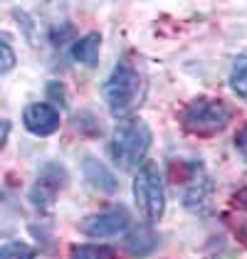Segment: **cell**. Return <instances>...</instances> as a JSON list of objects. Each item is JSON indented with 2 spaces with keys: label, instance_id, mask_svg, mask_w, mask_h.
Masks as SVG:
<instances>
[{
  "label": "cell",
  "instance_id": "4fadbf2b",
  "mask_svg": "<svg viewBox=\"0 0 247 259\" xmlns=\"http://www.w3.org/2000/svg\"><path fill=\"white\" fill-rule=\"evenodd\" d=\"M0 259H40L37 252L22 242H8L0 247Z\"/></svg>",
  "mask_w": 247,
  "mask_h": 259
},
{
  "label": "cell",
  "instance_id": "6da1fadb",
  "mask_svg": "<svg viewBox=\"0 0 247 259\" xmlns=\"http://www.w3.org/2000/svg\"><path fill=\"white\" fill-rule=\"evenodd\" d=\"M144 97H146L144 72L129 57H124L121 62H116L114 72L109 74V79L104 84V99H106L109 111L114 116H119V119H126L144 104Z\"/></svg>",
  "mask_w": 247,
  "mask_h": 259
},
{
  "label": "cell",
  "instance_id": "5bb4252c",
  "mask_svg": "<svg viewBox=\"0 0 247 259\" xmlns=\"http://www.w3.org/2000/svg\"><path fill=\"white\" fill-rule=\"evenodd\" d=\"M13 67H15V52H13V47L8 42L0 40V77L8 74Z\"/></svg>",
  "mask_w": 247,
  "mask_h": 259
},
{
  "label": "cell",
  "instance_id": "ac0fdd59",
  "mask_svg": "<svg viewBox=\"0 0 247 259\" xmlns=\"http://www.w3.org/2000/svg\"><path fill=\"white\" fill-rule=\"evenodd\" d=\"M235 202H237L240 207H245V210H247V183L242 185V188H240V190H237V195H235Z\"/></svg>",
  "mask_w": 247,
  "mask_h": 259
},
{
  "label": "cell",
  "instance_id": "7a4b0ae2",
  "mask_svg": "<svg viewBox=\"0 0 247 259\" xmlns=\"http://www.w3.org/2000/svg\"><path fill=\"white\" fill-rule=\"evenodd\" d=\"M151 148V128L144 119H124L114 128L111 158L119 168H136Z\"/></svg>",
  "mask_w": 247,
  "mask_h": 259
},
{
  "label": "cell",
  "instance_id": "30bf717a",
  "mask_svg": "<svg viewBox=\"0 0 247 259\" xmlns=\"http://www.w3.org/2000/svg\"><path fill=\"white\" fill-rule=\"evenodd\" d=\"M156 242H158L156 232H153L148 225H139V227L126 237V249H129L131 254H136V257H146V254L153 252Z\"/></svg>",
  "mask_w": 247,
  "mask_h": 259
},
{
  "label": "cell",
  "instance_id": "8992f818",
  "mask_svg": "<svg viewBox=\"0 0 247 259\" xmlns=\"http://www.w3.org/2000/svg\"><path fill=\"white\" fill-rule=\"evenodd\" d=\"M129 227V212L126 207H111L106 212L89 215L79 222V230L89 237H114Z\"/></svg>",
  "mask_w": 247,
  "mask_h": 259
},
{
  "label": "cell",
  "instance_id": "3957f363",
  "mask_svg": "<svg viewBox=\"0 0 247 259\" xmlns=\"http://www.w3.org/2000/svg\"><path fill=\"white\" fill-rule=\"evenodd\" d=\"M232 119V109L223 99H200L190 101L181 111V123L188 134L195 136H215L218 131H223Z\"/></svg>",
  "mask_w": 247,
  "mask_h": 259
},
{
  "label": "cell",
  "instance_id": "277c9868",
  "mask_svg": "<svg viewBox=\"0 0 247 259\" xmlns=\"http://www.w3.org/2000/svg\"><path fill=\"white\" fill-rule=\"evenodd\" d=\"M134 200L139 205V210L146 215V220H161L166 210V188L161 168L156 163H146L144 168H139L136 178H134Z\"/></svg>",
  "mask_w": 247,
  "mask_h": 259
},
{
  "label": "cell",
  "instance_id": "e0dca14e",
  "mask_svg": "<svg viewBox=\"0 0 247 259\" xmlns=\"http://www.w3.org/2000/svg\"><path fill=\"white\" fill-rule=\"evenodd\" d=\"M8 134H10V121L0 119V151H3V146H5V141H8Z\"/></svg>",
  "mask_w": 247,
  "mask_h": 259
},
{
  "label": "cell",
  "instance_id": "7c38bea8",
  "mask_svg": "<svg viewBox=\"0 0 247 259\" xmlns=\"http://www.w3.org/2000/svg\"><path fill=\"white\" fill-rule=\"evenodd\" d=\"M230 87L247 101V55L237 57L230 69Z\"/></svg>",
  "mask_w": 247,
  "mask_h": 259
},
{
  "label": "cell",
  "instance_id": "9c48e42d",
  "mask_svg": "<svg viewBox=\"0 0 247 259\" xmlns=\"http://www.w3.org/2000/svg\"><path fill=\"white\" fill-rule=\"evenodd\" d=\"M99 47H102V35L99 32H89L72 45V57L79 64L94 67L99 62Z\"/></svg>",
  "mask_w": 247,
  "mask_h": 259
},
{
  "label": "cell",
  "instance_id": "8fae6325",
  "mask_svg": "<svg viewBox=\"0 0 247 259\" xmlns=\"http://www.w3.org/2000/svg\"><path fill=\"white\" fill-rule=\"evenodd\" d=\"M69 259H116L111 247H104V244H74Z\"/></svg>",
  "mask_w": 247,
  "mask_h": 259
},
{
  "label": "cell",
  "instance_id": "9a60e30c",
  "mask_svg": "<svg viewBox=\"0 0 247 259\" xmlns=\"http://www.w3.org/2000/svg\"><path fill=\"white\" fill-rule=\"evenodd\" d=\"M47 94H50L52 101H57L60 106H64V87H62L60 81H50L47 84Z\"/></svg>",
  "mask_w": 247,
  "mask_h": 259
},
{
  "label": "cell",
  "instance_id": "2e32d148",
  "mask_svg": "<svg viewBox=\"0 0 247 259\" xmlns=\"http://www.w3.org/2000/svg\"><path fill=\"white\" fill-rule=\"evenodd\" d=\"M235 148L240 151V156L247 160V123L237 131V136H235Z\"/></svg>",
  "mask_w": 247,
  "mask_h": 259
},
{
  "label": "cell",
  "instance_id": "ba28073f",
  "mask_svg": "<svg viewBox=\"0 0 247 259\" xmlns=\"http://www.w3.org/2000/svg\"><path fill=\"white\" fill-rule=\"evenodd\" d=\"M82 173H84L87 185H89V188H94V190H99V193H104V195H114V193L119 190V180H116V176L104 165L102 160L84 158Z\"/></svg>",
  "mask_w": 247,
  "mask_h": 259
},
{
  "label": "cell",
  "instance_id": "5b68a950",
  "mask_svg": "<svg viewBox=\"0 0 247 259\" xmlns=\"http://www.w3.org/2000/svg\"><path fill=\"white\" fill-rule=\"evenodd\" d=\"M64 180H67V173H64V168H62L60 163H47V165H42L40 176H37L32 190H30L32 205H35L37 210H47V207L55 202L60 188L64 185Z\"/></svg>",
  "mask_w": 247,
  "mask_h": 259
},
{
  "label": "cell",
  "instance_id": "52a82bcc",
  "mask_svg": "<svg viewBox=\"0 0 247 259\" xmlns=\"http://www.w3.org/2000/svg\"><path fill=\"white\" fill-rule=\"evenodd\" d=\"M22 123L30 134L35 136H50L60 128V111L52 106V104H45V101H37V104H30L25 106L22 111Z\"/></svg>",
  "mask_w": 247,
  "mask_h": 259
}]
</instances>
